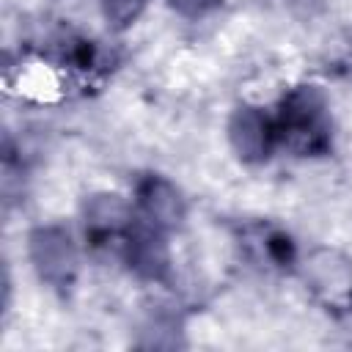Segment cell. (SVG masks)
I'll return each instance as SVG.
<instances>
[{
	"label": "cell",
	"instance_id": "cell-1",
	"mask_svg": "<svg viewBox=\"0 0 352 352\" xmlns=\"http://www.w3.org/2000/svg\"><path fill=\"white\" fill-rule=\"evenodd\" d=\"M275 118L278 146L297 157H322L333 146V121L324 94L316 85H297L283 99Z\"/></svg>",
	"mask_w": 352,
	"mask_h": 352
},
{
	"label": "cell",
	"instance_id": "cell-2",
	"mask_svg": "<svg viewBox=\"0 0 352 352\" xmlns=\"http://www.w3.org/2000/svg\"><path fill=\"white\" fill-rule=\"evenodd\" d=\"M28 256L41 283L55 292H69L77 280L80 250L66 226L47 223L28 234Z\"/></svg>",
	"mask_w": 352,
	"mask_h": 352
},
{
	"label": "cell",
	"instance_id": "cell-3",
	"mask_svg": "<svg viewBox=\"0 0 352 352\" xmlns=\"http://www.w3.org/2000/svg\"><path fill=\"white\" fill-rule=\"evenodd\" d=\"M228 143L242 162H264L278 146L275 118L256 104H239L228 118Z\"/></svg>",
	"mask_w": 352,
	"mask_h": 352
},
{
	"label": "cell",
	"instance_id": "cell-4",
	"mask_svg": "<svg viewBox=\"0 0 352 352\" xmlns=\"http://www.w3.org/2000/svg\"><path fill=\"white\" fill-rule=\"evenodd\" d=\"M135 209L138 217L146 220L148 226L160 228V231H176L184 223L187 214V201L182 198L179 187L173 182H168L165 176L148 173L138 182L135 190Z\"/></svg>",
	"mask_w": 352,
	"mask_h": 352
},
{
	"label": "cell",
	"instance_id": "cell-5",
	"mask_svg": "<svg viewBox=\"0 0 352 352\" xmlns=\"http://www.w3.org/2000/svg\"><path fill=\"white\" fill-rule=\"evenodd\" d=\"M138 209L118 192H94L82 204V223H85V236L94 239L96 245L107 239H118V248L126 236V231L135 226Z\"/></svg>",
	"mask_w": 352,
	"mask_h": 352
},
{
	"label": "cell",
	"instance_id": "cell-6",
	"mask_svg": "<svg viewBox=\"0 0 352 352\" xmlns=\"http://www.w3.org/2000/svg\"><path fill=\"white\" fill-rule=\"evenodd\" d=\"M121 253L126 258V264L148 280H165L168 270H170V256H168V245H165V231L148 226L146 220H135V226L126 231L124 242H121Z\"/></svg>",
	"mask_w": 352,
	"mask_h": 352
},
{
	"label": "cell",
	"instance_id": "cell-7",
	"mask_svg": "<svg viewBox=\"0 0 352 352\" xmlns=\"http://www.w3.org/2000/svg\"><path fill=\"white\" fill-rule=\"evenodd\" d=\"M102 3V16L113 30H126L135 25L146 8L148 0H99Z\"/></svg>",
	"mask_w": 352,
	"mask_h": 352
},
{
	"label": "cell",
	"instance_id": "cell-8",
	"mask_svg": "<svg viewBox=\"0 0 352 352\" xmlns=\"http://www.w3.org/2000/svg\"><path fill=\"white\" fill-rule=\"evenodd\" d=\"M168 6L184 19H198V16H206L209 11H214L220 6V0H168Z\"/></svg>",
	"mask_w": 352,
	"mask_h": 352
}]
</instances>
